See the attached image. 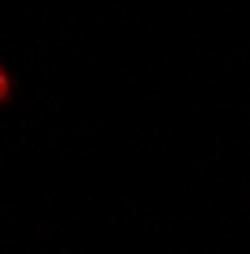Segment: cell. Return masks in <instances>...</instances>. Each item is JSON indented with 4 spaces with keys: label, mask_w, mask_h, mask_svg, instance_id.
I'll return each mask as SVG.
<instances>
[{
    "label": "cell",
    "mask_w": 250,
    "mask_h": 254,
    "mask_svg": "<svg viewBox=\"0 0 250 254\" xmlns=\"http://www.w3.org/2000/svg\"><path fill=\"white\" fill-rule=\"evenodd\" d=\"M8 91H11V80H8V72L0 68V99H8Z\"/></svg>",
    "instance_id": "cell-1"
}]
</instances>
